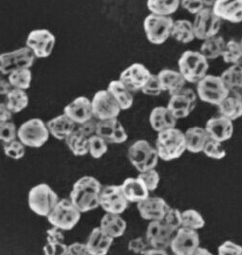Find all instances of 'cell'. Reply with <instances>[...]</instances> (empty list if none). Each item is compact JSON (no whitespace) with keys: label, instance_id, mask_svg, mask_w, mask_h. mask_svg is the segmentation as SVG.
Instances as JSON below:
<instances>
[{"label":"cell","instance_id":"obj_1","mask_svg":"<svg viewBox=\"0 0 242 255\" xmlns=\"http://www.w3.org/2000/svg\"><path fill=\"white\" fill-rule=\"evenodd\" d=\"M103 187L94 177L85 176L73 184L69 199L83 214L100 207L99 197Z\"/></svg>","mask_w":242,"mask_h":255},{"label":"cell","instance_id":"obj_2","mask_svg":"<svg viewBox=\"0 0 242 255\" xmlns=\"http://www.w3.org/2000/svg\"><path fill=\"white\" fill-rule=\"evenodd\" d=\"M156 150L159 158L165 161H171L182 157L186 151L184 133L176 128L158 133Z\"/></svg>","mask_w":242,"mask_h":255},{"label":"cell","instance_id":"obj_3","mask_svg":"<svg viewBox=\"0 0 242 255\" xmlns=\"http://www.w3.org/2000/svg\"><path fill=\"white\" fill-rule=\"evenodd\" d=\"M179 72L186 82L198 84L207 74L209 69L208 60L200 51H185L179 60Z\"/></svg>","mask_w":242,"mask_h":255},{"label":"cell","instance_id":"obj_4","mask_svg":"<svg viewBox=\"0 0 242 255\" xmlns=\"http://www.w3.org/2000/svg\"><path fill=\"white\" fill-rule=\"evenodd\" d=\"M59 200L58 195L46 183L33 187L29 191L28 197L30 210L36 215L45 217H48Z\"/></svg>","mask_w":242,"mask_h":255},{"label":"cell","instance_id":"obj_5","mask_svg":"<svg viewBox=\"0 0 242 255\" xmlns=\"http://www.w3.org/2000/svg\"><path fill=\"white\" fill-rule=\"evenodd\" d=\"M48 137L47 124L41 119H30L18 128V139L26 147H42L48 141Z\"/></svg>","mask_w":242,"mask_h":255},{"label":"cell","instance_id":"obj_6","mask_svg":"<svg viewBox=\"0 0 242 255\" xmlns=\"http://www.w3.org/2000/svg\"><path fill=\"white\" fill-rule=\"evenodd\" d=\"M128 159L140 173L155 169L159 161L156 148L144 139L135 141L128 149Z\"/></svg>","mask_w":242,"mask_h":255},{"label":"cell","instance_id":"obj_7","mask_svg":"<svg viewBox=\"0 0 242 255\" xmlns=\"http://www.w3.org/2000/svg\"><path fill=\"white\" fill-rule=\"evenodd\" d=\"M82 213L69 198H62L48 215V222L63 231H69L77 225Z\"/></svg>","mask_w":242,"mask_h":255},{"label":"cell","instance_id":"obj_8","mask_svg":"<svg viewBox=\"0 0 242 255\" xmlns=\"http://www.w3.org/2000/svg\"><path fill=\"white\" fill-rule=\"evenodd\" d=\"M36 57L27 47L0 54V73L9 76L22 69H30Z\"/></svg>","mask_w":242,"mask_h":255},{"label":"cell","instance_id":"obj_9","mask_svg":"<svg viewBox=\"0 0 242 255\" xmlns=\"http://www.w3.org/2000/svg\"><path fill=\"white\" fill-rule=\"evenodd\" d=\"M198 96L202 101L219 106L228 96L230 91L220 76L206 75L197 84Z\"/></svg>","mask_w":242,"mask_h":255},{"label":"cell","instance_id":"obj_10","mask_svg":"<svg viewBox=\"0 0 242 255\" xmlns=\"http://www.w3.org/2000/svg\"><path fill=\"white\" fill-rule=\"evenodd\" d=\"M173 24L171 17L149 14L144 22L145 35L150 43L162 45L170 37Z\"/></svg>","mask_w":242,"mask_h":255},{"label":"cell","instance_id":"obj_11","mask_svg":"<svg viewBox=\"0 0 242 255\" xmlns=\"http://www.w3.org/2000/svg\"><path fill=\"white\" fill-rule=\"evenodd\" d=\"M221 21L214 13L212 8H204L195 16L193 23L195 38L204 41L217 36L221 29Z\"/></svg>","mask_w":242,"mask_h":255},{"label":"cell","instance_id":"obj_12","mask_svg":"<svg viewBox=\"0 0 242 255\" xmlns=\"http://www.w3.org/2000/svg\"><path fill=\"white\" fill-rule=\"evenodd\" d=\"M93 117L97 121L117 118L122 111L115 99L107 89L99 90L91 100Z\"/></svg>","mask_w":242,"mask_h":255},{"label":"cell","instance_id":"obj_13","mask_svg":"<svg viewBox=\"0 0 242 255\" xmlns=\"http://www.w3.org/2000/svg\"><path fill=\"white\" fill-rule=\"evenodd\" d=\"M56 43V38L49 30H32L26 41L27 48L32 51L36 58H48L51 55Z\"/></svg>","mask_w":242,"mask_h":255},{"label":"cell","instance_id":"obj_14","mask_svg":"<svg viewBox=\"0 0 242 255\" xmlns=\"http://www.w3.org/2000/svg\"><path fill=\"white\" fill-rule=\"evenodd\" d=\"M100 207L107 214L122 215L128 206L121 185H109L102 189L99 197Z\"/></svg>","mask_w":242,"mask_h":255},{"label":"cell","instance_id":"obj_15","mask_svg":"<svg viewBox=\"0 0 242 255\" xmlns=\"http://www.w3.org/2000/svg\"><path fill=\"white\" fill-rule=\"evenodd\" d=\"M197 97V93L193 89H182L180 92L171 96L166 108L177 120L185 118L196 108Z\"/></svg>","mask_w":242,"mask_h":255},{"label":"cell","instance_id":"obj_16","mask_svg":"<svg viewBox=\"0 0 242 255\" xmlns=\"http://www.w3.org/2000/svg\"><path fill=\"white\" fill-rule=\"evenodd\" d=\"M199 247L198 232L182 227L175 233L170 249L175 255H191Z\"/></svg>","mask_w":242,"mask_h":255},{"label":"cell","instance_id":"obj_17","mask_svg":"<svg viewBox=\"0 0 242 255\" xmlns=\"http://www.w3.org/2000/svg\"><path fill=\"white\" fill-rule=\"evenodd\" d=\"M175 232L163 220L151 221L146 229L145 238L153 249L166 250L170 248Z\"/></svg>","mask_w":242,"mask_h":255},{"label":"cell","instance_id":"obj_18","mask_svg":"<svg viewBox=\"0 0 242 255\" xmlns=\"http://www.w3.org/2000/svg\"><path fill=\"white\" fill-rule=\"evenodd\" d=\"M96 135L107 143L121 144L127 140V133L122 123L117 118L97 122Z\"/></svg>","mask_w":242,"mask_h":255},{"label":"cell","instance_id":"obj_19","mask_svg":"<svg viewBox=\"0 0 242 255\" xmlns=\"http://www.w3.org/2000/svg\"><path fill=\"white\" fill-rule=\"evenodd\" d=\"M151 74L152 73L143 64L135 63L121 73L119 80L130 92L142 91Z\"/></svg>","mask_w":242,"mask_h":255},{"label":"cell","instance_id":"obj_20","mask_svg":"<svg viewBox=\"0 0 242 255\" xmlns=\"http://www.w3.org/2000/svg\"><path fill=\"white\" fill-rule=\"evenodd\" d=\"M137 208L142 218L151 222L163 220L170 207L162 197L148 196L137 203Z\"/></svg>","mask_w":242,"mask_h":255},{"label":"cell","instance_id":"obj_21","mask_svg":"<svg viewBox=\"0 0 242 255\" xmlns=\"http://www.w3.org/2000/svg\"><path fill=\"white\" fill-rule=\"evenodd\" d=\"M64 114L74 122L76 126L94 119L91 101L86 96H80L70 102L64 108Z\"/></svg>","mask_w":242,"mask_h":255},{"label":"cell","instance_id":"obj_22","mask_svg":"<svg viewBox=\"0 0 242 255\" xmlns=\"http://www.w3.org/2000/svg\"><path fill=\"white\" fill-rule=\"evenodd\" d=\"M204 129L210 139L223 143V141L232 137L234 132L233 121L223 115L215 116L207 121Z\"/></svg>","mask_w":242,"mask_h":255},{"label":"cell","instance_id":"obj_23","mask_svg":"<svg viewBox=\"0 0 242 255\" xmlns=\"http://www.w3.org/2000/svg\"><path fill=\"white\" fill-rule=\"evenodd\" d=\"M214 13L230 23L242 22V0H218L214 2Z\"/></svg>","mask_w":242,"mask_h":255},{"label":"cell","instance_id":"obj_24","mask_svg":"<svg viewBox=\"0 0 242 255\" xmlns=\"http://www.w3.org/2000/svg\"><path fill=\"white\" fill-rule=\"evenodd\" d=\"M113 242V238L105 234L100 227H96L87 237L86 245L90 255H107Z\"/></svg>","mask_w":242,"mask_h":255},{"label":"cell","instance_id":"obj_25","mask_svg":"<svg viewBox=\"0 0 242 255\" xmlns=\"http://www.w3.org/2000/svg\"><path fill=\"white\" fill-rule=\"evenodd\" d=\"M76 127V124L64 113L50 119L47 123L49 135L58 140H66L68 136L75 130Z\"/></svg>","mask_w":242,"mask_h":255},{"label":"cell","instance_id":"obj_26","mask_svg":"<svg viewBox=\"0 0 242 255\" xmlns=\"http://www.w3.org/2000/svg\"><path fill=\"white\" fill-rule=\"evenodd\" d=\"M126 200L131 203H139L149 196V191L139 177H128L121 185Z\"/></svg>","mask_w":242,"mask_h":255},{"label":"cell","instance_id":"obj_27","mask_svg":"<svg viewBox=\"0 0 242 255\" xmlns=\"http://www.w3.org/2000/svg\"><path fill=\"white\" fill-rule=\"evenodd\" d=\"M149 123L151 128L156 132L160 133L167 129L176 128L177 119L175 118L168 108L165 107H157L153 108L150 113Z\"/></svg>","mask_w":242,"mask_h":255},{"label":"cell","instance_id":"obj_28","mask_svg":"<svg viewBox=\"0 0 242 255\" xmlns=\"http://www.w3.org/2000/svg\"><path fill=\"white\" fill-rule=\"evenodd\" d=\"M157 75L163 91H167L171 96L184 89L186 81L179 71L173 69H163Z\"/></svg>","mask_w":242,"mask_h":255},{"label":"cell","instance_id":"obj_29","mask_svg":"<svg viewBox=\"0 0 242 255\" xmlns=\"http://www.w3.org/2000/svg\"><path fill=\"white\" fill-rule=\"evenodd\" d=\"M184 137L186 151L195 154L203 152L206 143L210 139L205 129L200 127H193L187 129V131L184 133Z\"/></svg>","mask_w":242,"mask_h":255},{"label":"cell","instance_id":"obj_30","mask_svg":"<svg viewBox=\"0 0 242 255\" xmlns=\"http://www.w3.org/2000/svg\"><path fill=\"white\" fill-rule=\"evenodd\" d=\"M218 107L220 109V115L230 119L231 121L242 117V94L239 92H230Z\"/></svg>","mask_w":242,"mask_h":255},{"label":"cell","instance_id":"obj_31","mask_svg":"<svg viewBox=\"0 0 242 255\" xmlns=\"http://www.w3.org/2000/svg\"><path fill=\"white\" fill-rule=\"evenodd\" d=\"M101 230L107 236L115 239L125 234L126 230V220L121 215L107 214L101 219L100 226Z\"/></svg>","mask_w":242,"mask_h":255},{"label":"cell","instance_id":"obj_32","mask_svg":"<svg viewBox=\"0 0 242 255\" xmlns=\"http://www.w3.org/2000/svg\"><path fill=\"white\" fill-rule=\"evenodd\" d=\"M107 91L115 99L122 110H126L133 105V96L120 80L111 81L107 87Z\"/></svg>","mask_w":242,"mask_h":255},{"label":"cell","instance_id":"obj_33","mask_svg":"<svg viewBox=\"0 0 242 255\" xmlns=\"http://www.w3.org/2000/svg\"><path fill=\"white\" fill-rule=\"evenodd\" d=\"M70 152L76 157H83L88 154L89 137L82 133L77 127L65 140Z\"/></svg>","mask_w":242,"mask_h":255},{"label":"cell","instance_id":"obj_34","mask_svg":"<svg viewBox=\"0 0 242 255\" xmlns=\"http://www.w3.org/2000/svg\"><path fill=\"white\" fill-rule=\"evenodd\" d=\"M170 36L183 44L192 42L195 39L193 23L184 19L174 21Z\"/></svg>","mask_w":242,"mask_h":255},{"label":"cell","instance_id":"obj_35","mask_svg":"<svg viewBox=\"0 0 242 255\" xmlns=\"http://www.w3.org/2000/svg\"><path fill=\"white\" fill-rule=\"evenodd\" d=\"M29 98L26 90L12 89L6 96V107L11 113H19L29 106Z\"/></svg>","mask_w":242,"mask_h":255},{"label":"cell","instance_id":"obj_36","mask_svg":"<svg viewBox=\"0 0 242 255\" xmlns=\"http://www.w3.org/2000/svg\"><path fill=\"white\" fill-rule=\"evenodd\" d=\"M226 42L222 36H215L209 39L204 40L201 46L200 52L205 59L213 60L222 56L225 49Z\"/></svg>","mask_w":242,"mask_h":255},{"label":"cell","instance_id":"obj_37","mask_svg":"<svg viewBox=\"0 0 242 255\" xmlns=\"http://www.w3.org/2000/svg\"><path fill=\"white\" fill-rule=\"evenodd\" d=\"M230 92H239L242 89V67L234 65L225 69L220 76Z\"/></svg>","mask_w":242,"mask_h":255},{"label":"cell","instance_id":"obj_38","mask_svg":"<svg viewBox=\"0 0 242 255\" xmlns=\"http://www.w3.org/2000/svg\"><path fill=\"white\" fill-rule=\"evenodd\" d=\"M180 7L178 0H149L147 1V8L151 14L158 16L169 17Z\"/></svg>","mask_w":242,"mask_h":255},{"label":"cell","instance_id":"obj_39","mask_svg":"<svg viewBox=\"0 0 242 255\" xmlns=\"http://www.w3.org/2000/svg\"><path fill=\"white\" fill-rule=\"evenodd\" d=\"M222 57L227 64H232L233 66L241 65L242 63V49L240 43L234 40L227 42Z\"/></svg>","mask_w":242,"mask_h":255},{"label":"cell","instance_id":"obj_40","mask_svg":"<svg viewBox=\"0 0 242 255\" xmlns=\"http://www.w3.org/2000/svg\"><path fill=\"white\" fill-rule=\"evenodd\" d=\"M8 78L13 89L27 90L31 86L32 73L30 69H22L10 73Z\"/></svg>","mask_w":242,"mask_h":255},{"label":"cell","instance_id":"obj_41","mask_svg":"<svg viewBox=\"0 0 242 255\" xmlns=\"http://www.w3.org/2000/svg\"><path fill=\"white\" fill-rule=\"evenodd\" d=\"M182 225L184 228L198 231L205 225L203 216L193 209L185 210L182 213Z\"/></svg>","mask_w":242,"mask_h":255},{"label":"cell","instance_id":"obj_42","mask_svg":"<svg viewBox=\"0 0 242 255\" xmlns=\"http://www.w3.org/2000/svg\"><path fill=\"white\" fill-rule=\"evenodd\" d=\"M107 152V142L102 137L94 135L89 138L88 154L95 158H101Z\"/></svg>","mask_w":242,"mask_h":255},{"label":"cell","instance_id":"obj_43","mask_svg":"<svg viewBox=\"0 0 242 255\" xmlns=\"http://www.w3.org/2000/svg\"><path fill=\"white\" fill-rule=\"evenodd\" d=\"M18 139V128L12 122H8L0 128V141L3 144H8Z\"/></svg>","mask_w":242,"mask_h":255},{"label":"cell","instance_id":"obj_44","mask_svg":"<svg viewBox=\"0 0 242 255\" xmlns=\"http://www.w3.org/2000/svg\"><path fill=\"white\" fill-rule=\"evenodd\" d=\"M3 148L5 155L12 159H21L26 154V146L19 139L11 141L8 144H3Z\"/></svg>","mask_w":242,"mask_h":255},{"label":"cell","instance_id":"obj_45","mask_svg":"<svg viewBox=\"0 0 242 255\" xmlns=\"http://www.w3.org/2000/svg\"><path fill=\"white\" fill-rule=\"evenodd\" d=\"M203 152L206 157L213 159H223L226 156V151L224 150L222 143L215 141L213 139L208 140Z\"/></svg>","mask_w":242,"mask_h":255},{"label":"cell","instance_id":"obj_46","mask_svg":"<svg viewBox=\"0 0 242 255\" xmlns=\"http://www.w3.org/2000/svg\"><path fill=\"white\" fill-rule=\"evenodd\" d=\"M163 221L176 233L179 229H181L183 227L182 225V212H180L178 209L169 208Z\"/></svg>","mask_w":242,"mask_h":255},{"label":"cell","instance_id":"obj_47","mask_svg":"<svg viewBox=\"0 0 242 255\" xmlns=\"http://www.w3.org/2000/svg\"><path fill=\"white\" fill-rule=\"evenodd\" d=\"M138 177L144 182L145 187L149 192L155 191L160 183V175L155 169L149 170L145 173H140Z\"/></svg>","mask_w":242,"mask_h":255},{"label":"cell","instance_id":"obj_48","mask_svg":"<svg viewBox=\"0 0 242 255\" xmlns=\"http://www.w3.org/2000/svg\"><path fill=\"white\" fill-rule=\"evenodd\" d=\"M149 249H151V247L145 236H138L132 238L128 243V250L135 255H144Z\"/></svg>","mask_w":242,"mask_h":255},{"label":"cell","instance_id":"obj_49","mask_svg":"<svg viewBox=\"0 0 242 255\" xmlns=\"http://www.w3.org/2000/svg\"><path fill=\"white\" fill-rule=\"evenodd\" d=\"M142 92L147 96H159L163 92L158 75L155 74L150 75L145 87L142 89Z\"/></svg>","mask_w":242,"mask_h":255},{"label":"cell","instance_id":"obj_50","mask_svg":"<svg viewBox=\"0 0 242 255\" xmlns=\"http://www.w3.org/2000/svg\"><path fill=\"white\" fill-rule=\"evenodd\" d=\"M218 255H242V247L231 240H227L219 247Z\"/></svg>","mask_w":242,"mask_h":255},{"label":"cell","instance_id":"obj_51","mask_svg":"<svg viewBox=\"0 0 242 255\" xmlns=\"http://www.w3.org/2000/svg\"><path fill=\"white\" fill-rule=\"evenodd\" d=\"M180 6H182L184 10L195 15L205 8L204 1L202 0H183L180 1Z\"/></svg>","mask_w":242,"mask_h":255},{"label":"cell","instance_id":"obj_52","mask_svg":"<svg viewBox=\"0 0 242 255\" xmlns=\"http://www.w3.org/2000/svg\"><path fill=\"white\" fill-rule=\"evenodd\" d=\"M68 245L65 242L61 243H47L44 246L45 255H66Z\"/></svg>","mask_w":242,"mask_h":255},{"label":"cell","instance_id":"obj_53","mask_svg":"<svg viewBox=\"0 0 242 255\" xmlns=\"http://www.w3.org/2000/svg\"><path fill=\"white\" fill-rule=\"evenodd\" d=\"M63 232V230L52 226L47 231V243L65 242V235Z\"/></svg>","mask_w":242,"mask_h":255},{"label":"cell","instance_id":"obj_54","mask_svg":"<svg viewBox=\"0 0 242 255\" xmlns=\"http://www.w3.org/2000/svg\"><path fill=\"white\" fill-rule=\"evenodd\" d=\"M97 122L98 121H96V119H92L87 123L79 125L77 126V128L82 133H84L87 137L90 138L94 135H96Z\"/></svg>","mask_w":242,"mask_h":255},{"label":"cell","instance_id":"obj_55","mask_svg":"<svg viewBox=\"0 0 242 255\" xmlns=\"http://www.w3.org/2000/svg\"><path fill=\"white\" fill-rule=\"evenodd\" d=\"M66 255H90L88 253L86 243L75 242L68 245V250Z\"/></svg>","mask_w":242,"mask_h":255},{"label":"cell","instance_id":"obj_56","mask_svg":"<svg viewBox=\"0 0 242 255\" xmlns=\"http://www.w3.org/2000/svg\"><path fill=\"white\" fill-rule=\"evenodd\" d=\"M13 89L10 85L8 76L0 73V95H8L11 89Z\"/></svg>","mask_w":242,"mask_h":255},{"label":"cell","instance_id":"obj_57","mask_svg":"<svg viewBox=\"0 0 242 255\" xmlns=\"http://www.w3.org/2000/svg\"><path fill=\"white\" fill-rule=\"evenodd\" d=\"M12 117V113L10 112L5 104H0V128L6 123L10 122Z\"/></svg>","mask_w":242,"mask_h":255},{"label":"cell","instance_id":"obj_58","mask_svg":"<svg viewBox=\"0 0 242 255\" xmlns=\"http://www.w3.org/2000/svg\"><path fill=\"white\" fill-rule=\"evenodd\" d=\"M144 255H169L166 250H160V249H149Z\"/></svg>","mask_w":242,"mask_h":255},{"label":"cell","instance_id":"obj_59","mask_svg":"<svg viewBox=\"0 0 242 255\" xmlns=\"http://www.w3.org/2000/svg\"><path fill=\"white\" fill-rule=\"evenodd\" d=\"M191 255H213L207 249L203 248V247H199L193 254Z\"/></svg>","mask_w":242,"mask_h":255},{"label":"cell","instance_id":"obj_60","mask_svg":"<svg viewBox=\"0 0 242 255\" xmlns=\"http://www.w3.org/2000/svg\"><path fill=\"white\" fill-rule=\"evenodd\" d=\"M240 45H241V47H242V41H241V42H240Z\"/></svg>","mask_w":242,"mask_h":255},{"label":"cell","instance_id":"obj_61","mask_svg":"<svg viewBox=\"0 0 242 255\" xmlns=\"http://www.w3.org/2000/svg\"><path fill=\"white\" fill-rule=\"evenodd\" d=\"M241 94H242V92H241Z\"/></svg>","mask_w":242,"mask_h":255}]
</instances>
